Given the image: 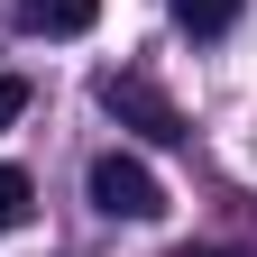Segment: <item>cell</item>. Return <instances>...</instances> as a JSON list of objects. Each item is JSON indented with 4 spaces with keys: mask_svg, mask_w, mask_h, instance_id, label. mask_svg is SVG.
Masks as SVG:
<instances>
[{
    "mask_svg": "<svg viewBox=\"0 0 257 257\" xmlns=\"http://www.w3.org/2000/svg\"><path fill=\"white\" fill-rule=\"evenodd\" d=\"M83 193H92V211H110V220H156L166 211V184H156V166H138V156H92V175H83Z\"/></svg>",
    "mask_w": 257,
    "mask_h": 257,
    "instance_id": "6da1fadb",
    "label": "cell"
},
{
    "mask_svg": "<svg viewBox=\"0 0 257 257\" xmlns=\"http://www.w3.org/2000/svg\"><path fill=\"white\" fill-rule=\"evenodd\" d=\"M101 110H110L119 128H138L147 147H175V138H193V128H184V110H175V101H166L147 74H110V83H101Z\"/></svg>",
    "mask_w": 257,
    "mask_h": 257,
    "instance_id": "7a4b0ae2",
    "label": "cell"
},
{
    "mask_svg": "<svg viewBox=\"0 0 257 257\" xmlns=\"http://www.w3.org/2000/svg\"><path fill=\"white\" fill-rule=\"evenodd\" d=\"M101 19V0H19V28L28 37H83Z\"/></svg>",
    "mask_w": 257,
    "mask_h": 257,
    "instance_id": "3957f363",
    "label": "cell"
},
{
    "mask_svg": "<svg viewBox=\"0 0 257 257\" xmlns=\"http://www.w3.org/2000/svg\"><path fill=\"white\" fill-rule=\"evenodd\" d=\"M239 10H248V0H175V28H184V37H230Z\"/></svg>",
    "mask_w": 257,
    "mask_h": 257,
    "instance_id": "277c9868",
    "label": "cell"
},
{
    "mask_svg": "<svg viewBox=\"0 0 257 257\" xmlns=\"http://www.w3.org/2000/svg\"><path fill=\"white\" fill-rule=\"evenodd\" d=\"M28 202H37V184H28V166H0V230H19Z\"/></svg>",
    "mask_w": 257,
    "mask_h": 257,
    "instance_id": "5b68a950",
    "label": "cell"
},
{
    "mask_svg": "<svg viewBox=\"0 0 257 257\" xmlns=\"http://www.w3.org/2000/svg\"><path fill=\"white\" fill-rule=\"evenodd\" d=\"M19 110H28V83H19V74H0V128H10Z\"/></svg>",
    "mask_w": 257,
    "mask_h": 257,
    "instance_id": "8992f818",
    "label": "cell"
},
{
    "mask_svg": "<svg viewBox=\"0 0 257 257\" xmlns=\"http://www.w3.org/2000/svg\"><path fill=\"white\" fill-rule=\"evenodd\" d=\"M175 257H257V248H175Z\"/></svg>",
    "mask_w": 257,
    "mask_h": 257,
    "instance_id": "52a82bcc",
    "label": "cell"
}]
</instances>
